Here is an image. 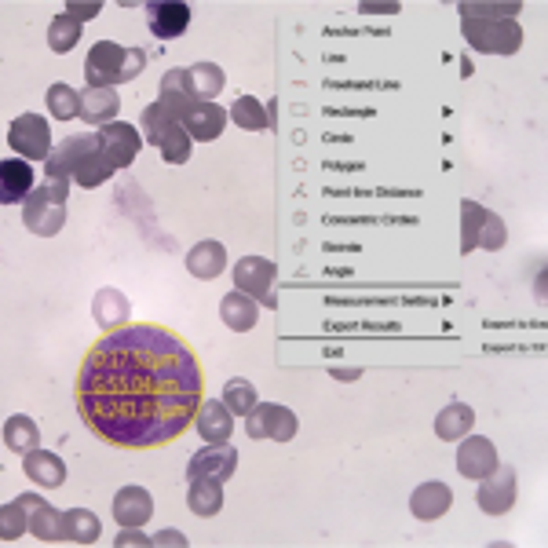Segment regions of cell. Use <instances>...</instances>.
Listing matches in <instances>:
<instances>
[{"instance_id": "6da1fadb", "label": "cell", "mask_w": 548, "mask_h": 548, "mask_svg": "<svg viewBox=\"0 0 548 548\" xmlns=\"http://www.w3.org/2000/svg\"><path fill=\"white\" fill-rule=\"evenodd\" d=\"M198 351L169 326L125 322L85 351L74 399L88 432L121 450L169 446L198 417Z\"/></svg>"}, {"instance_id": "7a4b0ae2", "label": "cell", "mask_w": 548, "mask_h": 548, "mask_svg": "<svg viewBox=\"0 0 548 548\" xmlns=\"http://www.w3.org/2000/svg\"><path fill=\"white\" fill-rule=\"evenodd\" d=\"M143 128H147V139L165 154L169 165H183L190 158V136L172 106H165L161 99L154 106H147L143 110Z\"/></svg>"}, {"instance_id": "3957f363", "label": "cell", "mask_w": 548, "mask_h": 548, "mask_svg": "<svg viewBox=\"0 0 548 548\" xmlns=\"http://www.w3.org/2000/svg\"><path fill=\"white\" fill-rule=\"evenodd\" d=\"M66 194L70 180H44L26 198V227L33 234H55L66 220Z\"/></svg>"}, {"instance_id": "277c9868", "label": "cell", "mask_w": 548, "mask_h": 548, "mask_svg": "<svg viewBox=\"0 0 548 548\" xmlns=\"http://www.w3.org/2000/svg\"><path fill=\"white\" fill-rule=\"evenodd\" d=\"M11 150L26 161H48L52 158V136H48V121L41 114H22L8 125Z\"/></svg>"}, {"instance_id": "5b68a950", "label": "cell", "mask_w": 548, "mask_h": 548, "mask_svg": "<svg viewBox=\"0 0 548 548\" xmlns=\"http://www.w3.org/2000/svg\"><path fill=\"white\" fill-rule=\"evenodd\" d=\"M99 132H81V136H70L66 143L52 150V158L44 161V172L48 180H74V172L85 165L92 154H99Z\"/></svg>"}, {"instance_id": "8992f818", "label": "cell", "mask_w": 548, "mask_h": 548, "mask_svg": "<svg viewBox=\"0 0 548 548\" xmlns=\"http://www.w3.org/2000/svg\"><path fill=\"white\" fill-rule=\"evenodd\" d=\"M464 37L479 52H516L519 41H523V30L512 19H464Z\"/></svg>"}, {"instance_id": "52a82bcc", "label": "cell", "mask_w": 548, "mask_h": 548, "mask_svg": "<svg viewBox=\"0 0 548 548\" xmlns=\"http://www.w3.org/2000/svg\"><path fill=\"white\" fill-rule=\"evenodd\" d=\"M125 63H128V52L121 44L99 41L85 59L88 88H110L114 81H125Z\"/></svg>"}, {"instance_id": "ba28073f", "label": "cell", "mask_w": 548, "mask_h": 548, "mask_svg": "<svg viewBox=\"0 0 548 548\" xmlns=\"http://www.w3.org/2000/svg\"><path fill=\"white\" fill-rule=\"evenodd\" d=\"M464 249H475V245H483V249H501L505 242V227L497 220L490 209H479L475 201H464Z\"/></svg>"}, {"instance_id": "9c48e42d", "label": "cell", "mask_w": 548, "mask_h": 548, "mask_svg": "<svg viewBox=\"0 0 548 548\" xmlns=\"http://www.w3.org/2000/svg\"><path fill=\"white\" fill-rule=\"evenodd\" d=\"M234 282L242 289L245 296H253L260 304L274 307V293H271V282H274V264L271 260H260V256H245L242 264L234 267Z\"/></svg>"}, {"instance_id": "30bf717a", "label": "cell", "mask_w": 548, "mask_h": 548, "mask_svg": "<svg viewBox=\"0 0 548 548\" xmlns=\"http://www.w3.org/2000/svg\"><path fill=\"white\" fill-rule=\"evenodd\" d=\"M183 128H187L190 139H201V143H209V139H220L223 125H227V110L216 103H205V99H194L180 114Z\"/></svg>"}, {"instance_id": "8fae6325", "label": "cell", "mask_w": 548, "mask_h": 548, "mask_svg": "<svg viewBox=\"0 0 548 548\" xmlns=\"http://www.w3.org/2000/svg\"><path fill=\"white\" fill-rule=\"evenodd\" d=\"M99 147H103V158L110 161L114 169H125V165L136 161L143 139H139L136 128L128 125H103L99 128Z\"/></svg>"}, {"instance_id": "7c38bea8", "label": "cell", "mask_w": 548, "mask_h": 548, "mask_svg": "<svg viewBox=\"0 0 548 548\" xmlns=\"http://www.w3.org/2000/svg\"><path fill=\"white\" fill-rule=\"evenodd\" d=\"M293 432L296 417L285 406H256L249 413V435L253 439H278V443H285V439H293Z\"/></svg>"}, {"instance_id": "4fadbf2b", "label": "cell", "mask_w": 548, "mask_h": 548, "mask_svg": "<svg viewBox=\"0 0 548 548\" xmlns=\"http://www.w3.org/2000/svg\"><path fill=\"white\" fill-rule=\"evenodd\" d=\"M512 501H516V472L512 468H501V472H490L483 479V486H479V508L483 512H490V516H501V512H508L512 508Z\"/></svg>"}, {"instance_id": "5bb4252c", "label": "cell", "mask_w": 548, "mask_h": 548, "mask_svg": "<svg viewBox=\"0 0 548 548\" xmlns=\"http://www.w3.org/2000/svg\"><path fill=\"white\" fill-rule=\"evenodd\" d=\"M33 194V165L26 158H4L0 161V201L19 205Z\"/></svg>"}, {"instance_id": "9a60e30c", "label": "cell", "mask_w": 548, "mask_h": 548, "mask_svg": "<svg viewBox=\"0 0 548 548\" xmlns=\"http://www.w3.org/2000/svg\"><path fill=\"white\" fill-rule=\"evenodd\" d=\"M234 464H238V454L227 443L209 446V450H198V454L190 457L187 475L190 479H216V483H223L234 472Z\"/></svg>"}, {"instance_id": "2e32d148", "label": "cell", "mask_w": 548, "mask_h": 548, "mask_svg": "<svg viewBox=\"0 0 548 548\" xmlns=\"http://www.w3.org/2000/svg\"><path fill=\"white\" fill-rule=\"evenodd\" d=\"M457 468H461V475H468V479H486V475L497 468L494 443H490V439H483V435L464 439L461 450H457Z\"/></svg>"}, {"instance_id": "e0dca14e", "label": "cell", "mask_w": 548, "mask_h": 548, "mask_svg": "<svg viewBox=\"0 0 548 548\" xmlns=\"http://www.w3.org/2000/svg\"><path fill=\"white\" fill-rule=\"evenodd\" d=\"M194 424H198V432H201V439H205V443L223 446L227 439H231V432H234V413L227 410V402H216V399L201 402Z\"/></svg>"}, {"instance_id": "ac0fdd59", "label": "cell", "mask_w": 548, "mask_h": 548, "mask_svg": "<svg viewBox=\"0 0 548 548\" xmlns=\"http://www.w3.org/2000/svg\"><path fill=\"white\" fill-rule=\"evenodd\" d=\"M150 33L158 37V41H172V37H180L183 30L190 26V8L187 4H150Z\"/></svg>"}, {"instance_id": "d6986e66", "label": "cell", "mask_w": 548, "mask_h": 548, "mask_svg": "<svg viewBox=\"0 0 548 548\" xmlns=\"http://www.w3.org/2000/svg\"><path fill=\"white\" fill-rule=\"evenodd\" d=\"M150 508H154V501H150V494L143 486H125L114 497V516L121 527H143L150 519Z\"/></svg>"}, {"instance_id": "ffe728a7", "label": "cell", "mask_w": 548, "mask_h": 548, "mask_svg": "<svg viewBox=\"0 0 548 548\" xmlns=\"http://www.w3.org/2000/svg\"><path fill=\"white\" fill-rule=\"evenodd\" d=\"M22 505L30 508V530L41 541H66L63 538V516L55 512L48 501H41L37 494H22Z\"/></svg>"}, {"instance_id": "44dd1931", "label": "cell", "mask_w": 548, "mask_h": 548, "mask_svg": "<svg viewBox=\"0 0 548 548\" xmlns=\"http://www.w3.org/2000/svg\"><path fill=\"white\" fill-rule=\"evenodd\" d=\"M450 505H454V494H450L446 483H424L410 497V508L417 519H439Z\"/></svg>"}, {"instance_id": "7402d4cb", "label": "cell", "mask_w": 548, "mask_h": 548, "mask_svg": "<svg viewBox=\"0 0 548 548\" xmlns=\"http://www.w3.org/2000/svg\"><path fill=\"white\" fill-rule=\"evenodd\" d=\"M117 106H121V99H117L114 88H88V92L81 95V117H85L88 125L103 128L106 121H114Z\"/></svg>"}, {"instance_id": "603a6c76", "label": "cell", "mask_w": 548, "mask_h": 548, "mask_svg": "<svg viewBox=\"0 0 548 548\" xmlns=\"http://www.w3.org/2000/svg\"><path fill=\"white\" fill-rule=\"evenodd\" d=\"M227 264V249L220 242H201L187 253V271L194 278H216Z\"/></svg>"}, {"instance_id": "cb8c5ba5", "label": "cell", "mask_w": 548, "mask_h": 548, "mask_svg": "<svg viewBox=\"0 0 548 548\" xmlns=\"http://www.w3.org/2000/svg\"><path fill=\"white\" fill-rule=\"evenodd\" d=\"M22 468H26V475L37 479L41 486H63V479H66V464L55 454H48V450H30L26 461H22Z\"/></svg>"}, {"instance_id": "d4e9b609", "label": "cell", "mask_w": 548, "mask_h": 548, "mask_svg": "<svg viewBox=\"0 0 548 548\" xmlns=\"http://www.w3.org/2000/svg\"><path fill=\"white\" fill-rule=\"evenodd\" d=\"M220 315H223V322H227L231 329L245 333V329L256 326V300H253V296H245L242 289H234V293L223 296Z\"/></svg>"}, {"instance_id": "484cf974", "label": "cell", "mask_w": 548, "mask_h": 548, "mask_svg": "<svg viewBox=\"0 0 548 548\" xmlns=\"http://www.w3.org/2000/svg\"><path fill=\"white\" fill-rule=\"evenodd\" d=\"M194 85H190V70H169L165 81H161V103L172 106L176 114H183L190 103H194Z\"/></svg>"}, {"instance_id": "4316f807", "label": "cell", "mask_w": 548, "mask_h": 548, "mask_svg": "<svg viewBox=\"0 0 548 548\" xmlns=\"http://www.w3.org/2000/svg\"><path fill=\"white\" fill-rule=\"evenodd\" d=\"M63 538L77 541V545H92L99 538V519L88 508H70L63 512Z\"/></svg>"}, {"instance_id": "83f0119b", "label": "cell", "mask_w": 548, "mask_h": 548, "mask_svg": "<svg viewBox=\"0 0 548 548\" xmlns=\"http://www.w3.org/2000/svg\"><path fill=\"white\" fill-rule=\"evenodd\" d=\"M472 421H475V413L468 410V406H461V402H454V406H446V410L439 413L435 432H439V439L454 443V439H461V435L472 432Z\"/></svg>"}, {"instance_id": "f1b7e54d", "label": "cell", "mask_w": 548, "mask_h": 548, "mask_svg": "<svg viewBox=\"0 0 548 548\" xmlns=\"http://www.w3.org/2000/svg\"><path fill=\"white\" fill-rule=\"evenodd\" d=\"M125 318H128V300L117 289H103V293L95 296V322L103 329L125 326Z\"/></svg>"}, {"instance_id": "f546056e", "label": "cell", "mask_w": 548, "mask_h": 548, "mask_svg": "<svg viewBox=\"0 0 548 548\" xmlns=\"http://www.w3.org/2000/svg\"><path fill=\"white\" fill-rule=\"evenodd\" d=\"M190 508L198 516H216L223 508V490L216 479H190Z\"/></svg>"}, {"instance_id": "4dcf8cb0", "label": "cell", "mask_w": 548, "mask_h": 548, "mask_svg": "<svg viewBox=\"0 0 548 548\" xmlns=\"http://www.w3.org/2000/svg\"><path fill=\"white\" fill-rule=\"evenodd\" d=\"M223 70L216 63H198V66H190V85H194V95L198 99H205V103H212L216 95H220L223 88Z\"/></svg>"}, {"instance_id": "1f68e13d", "label": "cell", "mask_w": 548, "mask_h": 548, "mask_svg": "<svg viewBox=\"0 0 548 548\" xmlns=\"http://www.w3.org/2000/svg\"><path fill=\"white\" fill-rule=\"evenodd\" d=\"M4 443L11 446V450H19V454H30V450H37V424L30 421V417H8V424H4Z\"/></svg>"}, {"instance_id": "d6a6232c", "label": "cell", "mask_w": 548, "mask_h": 548, "mask_svg": "<svg viewBox=\"0 0 548 548\" xmlns=\"http://www.w3.org/2000/svg\"><path fill=\"white\" fill-rule=\"evenodd\" d=\"M223 402H227V410L238 413V417H249L256 410V388L249 380L234 377L227 380V388H223Z\"/></svg>"}, {"instance_id": "836d02e7", "label": "cell", "mask_w": 548, "mask_h": 548, "mask_svg": "<svg viewBox=\"0 0 548 548\" xmlns=\"http://www.w3.org/2000/svg\"><path fill=\"white\" fill-rule=\"evenodd\" d=\"M77 41H81V22H77L74 15H55L52 26H48V44H52V52H70Z\"/></svg>"}, {"instance_id": "e575fe53", "label": "cell", "mask_w": 548, "mask_h": 548, "mask_svg": "<svg viewBox=\"0 0 548 548\" xmlns=\"http://www.w3.org/2000/svg\"><path fill=\"white\" fill-rule=\"evenodd\" d=\"M48 110H52V117H59V121H70L74 114H81V95L70 85H52L48 88Z\"/></svg>"}, {"instance_id": "d590c367", "label": "cell", "mask_w": 548, "mask_h": 548, "mask_svg": "<svg viewBox=\"0 0 548 548\" xmlns=\"http://www.w3.org/2000/svg\"><path fill=\"white\" fill-rule=\"evenodd\" d=\"M110 176H114V165H110V161L103 158V150H99V154H92V158H88L85 165L74 172V183H77V187L92 190V187H99V183L110 180Z\"/></svg>"}, {"instance_id": "8d00e7d4", "label": "cell", "mask_w": 548, "mask_h": 548, "mask_svg": "<svg viewBox=\"0 0 548 548\" xmlns=\"http://www.w3.org/2000/svg\"><path fill=\"white\" fill-rule=\"evenodd\" d=\"M231 117L238 121L242 128H249V132H264L267 128V114H264V106L256 103L253 95H242L238 103H234Z\"/></svg>"}, {"instance_id": "74e56055", "label": "cell", "mask_w": 548, "mask_h": 548, "mask_svg": "<svg viewBox=\"0 0 548 548\" xmlns=\"http://www.w3.org/2000/svg\"><path fill=\"white\" fill-rule=\"evenodd\" d=\"M26 512H30V508L22 505V497H15L11 505H4V512H0V538L4 541L22 538V530L30 527V523H26Z\"/></svg>"}, {"instance_id": "f35d334b", "label": "cell", "mask_w": 548, "mask_h": 548, "mask_svg": "<svg viewBox=\"0 0 548 548\" xmlns=\"http://www.w3.org/2000/svg\"><path fill=\"white\" fill-rule=\"evenodd\" d=\"M117 545H150L143 534H136V527H125L121 530V538H117Z\"/></svg>"}, {"instance_id": "ab89813d", "label": "cell", "mask_w": 548, "mask_h": 548, "mask_svg": "<svg viewBox=\"0 0 548 548\" xmlns=\"http://www.w3.org/2000/svg\"><path fill=\"white\" fill-rule=\"evenodd\" d=\"M70 15H74V19H88V15H95V11H99V4H70Z\"/></svg>"}, {"instance_id": "60d3db41", "label": "cell", "mask_w": 548, "mask_h": 548, "mask_svg": "<svg viewBox=\"0 0 548 548\" xmlns=\"http://www.w3.org/2000/svg\"><path fill=\"white\" fill-rule=\"evenodd\" d=\"M158 545H183V538L176 534V530H165V534L158 538Z\"/></svg>"}]
</instances>
